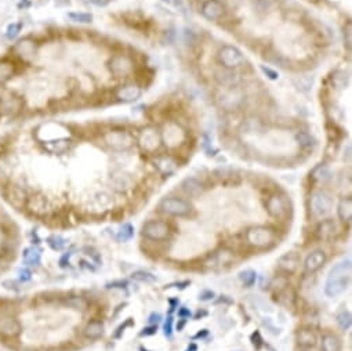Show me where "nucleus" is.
<instances>
[{"label": "nucleus", "mask_w": 352, "mask_h": 351, "mask_svg": "<svg viewBox=\"0 0 352 351\" xmlns=\"http://www.w3.org/2000/svg\"><path fill=\"white\" fill-rule=\"evenodd\" d=\"M14 50H16L17 54H18L21 58L28 60V58L33 57V54H35V45L32 43L31 40L25 39V40H21V42L17 43V46L14 47Z\"/></svg>", "instance_id": "nucleus-19"}, {"label": "nucleus", "mask_w": 352, "mask_h": 351, "mask_svg": "<svg viewBox=\"0 0 352 351\" xmlns=\"http://www.w3.org/2000/svg\"><path fill=\"white\" fill-rule=\"evenodd\" d=\"M341 344L338 337L331 333H326L322 336V350L323 351H340Z\"/></svg>", "instance_id": "nucleus-22"}, {"label": "nucleus", "mask_w": 352, "mask_h": 351, "mask_svg": "<svg viewBox=\"0 0 352 351\" xmlns=\"http://www.w3.org/2000/svg\"><path fill=\"white\" fill-rule=\"evenodd\" d=\"M300 266V257L297 253H286L278 261V268L284 274H293Z\"/></svg>", "instance_id": "nucleus-10"}, {"label": "nucleus", "mask_w": 352, "mask_h": 351, "mask_svg": "<svg viewBox=\"0 0 352 351\" xmlns=\"http://www.w3.org/2000/svg\"><path fill=\"white\" fill-rule=\"evenodd\" d=\"M48 245L53 248L54 251H61L62 248L65 246V241H64L61 237L54 235V237L48 238Z\"/></svg>", "instance_id": "nucleus-36"}, {"label": "nucleus", "mask_w": 352, "mask_h": 351, "mask_svg": "<svg viewBox=\"0 0 352 351\" xmlns=\"http://www.w3.org/2000/svg\"><path fill=\"white\" fill-rule=\"evenodd\" d=\"M338 217L343 222L348 223L352 219V199L345 198L338 203Z\"/></svg>", "instance_id": "nucleus-23"}, {"label": "nucleus", "mask_w": 352, "mask_h": 351, "mask_svg": "<svg viewBox=\"0 0 352 351\" xmlns=\"http://www.w3.org/2000/svg\"><path fill=\"white\" fill-rule=\"evenodd\" d=\"M351 260L341 261L330 270L325 286V292L329 298H336L347 289L351 279Z\"/></svg>", "instance_id": "nucleus-1"}, {"label": "nucleus", "mask_w": 352, "mask_h": 351, "mask_svg": "<svg viewBox=\"0 0 352 351\" xmlns=\"http://www.w3.org/2000/svg\"><path fill=\"white\" fill-rule=\"evenodd\" d=\"M325 261H326V253L323 251H315L311 254H308V257L305 259V270L309 273H314L325 264Z\"/></svg>", "instance_id": "nucleus-13"}, {"label": "nucleus", "mask_w": 352, "mask_h": 351, "mask_svg": "<svg viewBox=\"0 0 352 351\" xmlns=\"http://www.w3.org/2000/svg\"><path fill=\"white\" fill-rule=\"evenodd\" d=\"M161 209L164 213L171 216H185L191 212V206L188 202L178 198H166L162 201Z\"/></svg>", "instance_id": "nucleus-5"}, {"label": "nucleus", "mask_w": 352, "mask_h": 351, "mask_svg": "<svg viewBox=\"0 0 352 351\" xmlns=\"http://www.w3.org/2000/svg\"><path fill=\"white\" fill-rule=\"evenodd\" d=\"M141 96V90L138 89L137 86L130 84V86H126L119 90L117 93V97L122 100V101H134Z\"/></svg>", "instance_id": "nucleus-21"}, {"label": "nucleus", "mask_w": 352, "mask_h": 351, "mask_svg": "<svg viewBox=\"0 0 352 351\" xmlns=\"http://www.w3.org/2000/svg\"><path fill=\"white\" fill-rule=\"evenodd\" d=\"M297 342H299L301 346H304V347H312L316 344L318 342V336L315 333L312 329L309 328H304V329H300L299 332H297Z\"/></svg>", "instance_id": "nucleus-17"}, {"label": "nucleus", "mask_w": 352, "mask_h": 351, "mask_svg": "<svg viewBox=\"0 0 352 351\" xmlns=\"http://www.w3.org/2000/svg\"><path fill=\"white\" fill-rule=\"evenodd\" d=\"M271 286H272V289L281 292V290H283L284 288H287V279H286L284 276H275V278L272 279V282H271Z\"/></svg>", "instance_id": "nucleus-35"}, {"label": "nucleus", "mask_w": 352, "mask_h": 351, "mask_svg": "<svg viewBox=\"0 0 352 351\" xmlns=\"http://www.w3.org/2000/svg\"><path fill=\"white\" fill-rule=\"evenodd\" d=\"M299 351H309V350H305V349H304V350H299Z\"/></svg>", "instance_id": "nucleus-47"}, {"label": "nucleus", "mask_w": 352, "mask_h": 351, "mask_svg": "<svg viewBox=\"0 0 352 351\" xmlns=\"http://www.w3.org/2000/svg\"><path fill=\"white\" fill-rule=\"evenodd\" d=\"M246 238H247V242L252 245V246H256V248H265V246L272 244V241H274V232H272V229L267 228V227L258 226V227H252V228L247 229Z\"/></svg>", "instance_id": "nucleus-2"}, {"label": "nucleus", "mask_w": 352, "mask_h": 351, "mask_svg": "<svg viewBox=\"0 0 352 351\" xmlns=\"http://www.w3.org/2000/svg\"><path fill=\"white\" fill-rule=\"evenodd\" d=\"M312 177L318 183H328L330 178H331V170L329 166L326 165H319L318 168H315L312 172Z\"/></svg>", "instance_id": "nucleus-25"}, {"label": "nucleus", "mask_w": 352, "mask_h": 351, "mask_svg": "<svg viewBox=\"0 0 352 351\" xmlns=\"http://www.w3.org/2000/svg\"><path fill=\"white\" fill-rule=\"evenodd\" d=\"M68 18L72 20L73 23L89 24L93 21V16L89 13H69Z\"/></svg>", "instance_id": "nucleus-31"}, {"label": "nucleus", "mask_w": 352, "mask_h": 351, "mask_svg": "<svg viewBox=\"0 0 352 351\" xmlns=\"http://www.w3.org/2000/svg\"><path fill=\"white\" fill-rule=\"evenodd\" d=\"M344 35H345V45H347V47H348V50H351V43H352V24L351 23H348L347 24V26H345V32H344Z\"/></svg>", "instance_id": "nucleus-38"}, {"label": "nucleus", "mask_w": 352, "mask_h": 351, "mask_svg": "<svg viewBox=\"0 0 352 351\" xmlns=\"http://www.w3.org/2000/svg\"><path fill=\"white\" fill-rule=\"evenodd\" d=\"M294 298H296V295H294L293 289L291 288H284L283 290L279 292L278 300H279L281 304L286 305V307H291L293 303H294Z\"/></svg>", "instance_id": "nucleus-27"}, {"label": "nucleus", "mask_w": 352, "mask_h": 351, "mask_svg": "<svg viewBox=\"0 0 352 351\" xmlns=\"http://www.w3.org/2000/svg\"><path fill=\"white\" fill-rule=\"evenodd\" d=\"M23 257L25 264H28V266H38L39 263H40V252H39L38 249H35V248L26 249L23 252Z\"/></svg>", "instance_id": "nucleus-26"}, {"label": "nucleus", "mask_w": 352, "mask_h": 351, "mask_svg": "<svg viewBox=\"0 0 352 351\" xmlns=\"http://www.w3.org/2000/svg\"><path fill=\"white\" fill-rule=\"evenodd\" d=\"M213 296H214V293H213V292H210V290H207V292H205V293H202L200 299H202V300H209V299H211Z\"/></svg>", "instance_id": "nucleus-43"}, {"label": "nucleus", "mask_w": 352, "mask_h": 351, "mask_svg": "<svg viewBox=\"0 0 352 351\" xmlns=\"http://www.w3.org/2000/svg\"><path fill=\"white\" fill-rule=\"evenodd\" d=\"M14 74V67L8 61H0V83H4Z\"/></svg>", "instance_id": "nucleus-28"}, {"label": "nucleus", "mask_w": 352, "mask_h": 351, "mask_svg": "<svg viewBox=\"0 0 352 351\" xmlns=\"http://www.w3.org/2000/svg\"><path fill=\"white\" fill-rule=\"evenodd\" d=\"M180 315H189V311H188V310H181Z\"/></svg>", "instance_id": "nucleus-46"}, {"label": "nucleus", "mask_w": 352, "mask_h": 351, "mask_svg": "<svg viewBox=\"0 0 352 351\" xmlns=\"http://www.w3.org/2000/svg\"><path fill=\"white\" fill-rule=\"evenodd\" d=\"M133 235H134V229L131 227V224L126 223V224H123L122 227L119 228L117 234H116V238H117V241H120V242H126V241L131 239Z\"/></svg>", "instance_id": "nucleus-29"}, {"label": "nucleus", "mask_w": 352, "mask_h": 351, "mask_svg": "<svg viewBox=\"0 0 352 351\" xmlns=\"http://www.w3.org/2000/svg\"><path fill=\"white\" fill-rule=\"evenodd\" d=\"M232 259H234V254L230 251H227V249H222V251L217 252L209 259L206 266L210 268H218L221 267V266L228 264L230 261H232Z\"/></svg>", "instance_id": "nucleus-14"}, {"label": "nucleus", "mask_w": 352, "mask_h": 351, "mask_svg": "<svg viewBox=\"0 0 352 351\" xmlns=\"http://www.w3.org/2000/svg\"><path fill=\"white\" fill-rule=\"evenodd\" d=\"M297 140H299V143L301 145H304V147H308V145L312 144V137L308 134V133H299L297 134Z\"/></svg>", "instance_id": "nucleus-37"}, {"label": "nucleus", "mask_w": 352, "mask_h": 351, "mask_svg": "<svg viewBox=\"0 0 352 351\" xmlns=\"http://www.w3.org/2000/svg\"><path fill=\"white\" fill-rule=\"evenodd\" d=\"M267 209L271 216L274 217H282L286 213V206H284L283 199L279 195H272L267 202Z\"/></svg>", "instance_id": "nucleus-16"}, {"label": "nucleus", "mask_w": 352, "mask_h": 351, "mask_svg": "<svg viewBox=\"0 0 352 351\" xmlns=\"http://www.w3.org/2000/svg\"><path fill=\"white\" fill-rule=\"evenodd\" d=\"M94 4H97V6H105L109 3V0H92Z\"/></svg>", "instance_id": "nucleus-44"}, {"label": "nucleus", "mask_w": 352, "mask_h": 351, "mask_svg": "<svg viewBox=\"0 0 352 351\" xmlns=\"http://www.w3.org/2000/svg\"><path fill=\"white\" fill-rule=\"evenodd\" d=\"M218 58L221 64L228 69L239 68L240 65L245 64V57L242 51L234 46H224L218 53Z\"/></svg>", "instance_id": "nucleus-3"}, {"label": "nucleus", "mask_w": 352, "mask_h": 351, "mask_svg": "<svg viewBox=\"0 0 352 351\" xmlns=\"http://www.w3.org/2000/svg\"><path fill=\"white\" fill-rule=\"evenodd\" d=\"M155 326H152V328H148V329H144V332H141V336H144V335H152L153 332H155Z\"/></svg>", "instance_id": "nucleus-45"}, {"label": "nucleus", "mask_w": 352, "mask_h": 351, "mask_svg": "<svg viewBox=\"0 0 352 351\" xmlns=\"http://www.w3.org/2000/svg\"><path fill=\"white\" fill-rule=\"evenodd\" d=\"M336 223L333 220H323V222L318 226L316 228V234L318 238L322 241H329L331 238L336 235Z\"/></svg>", "instance_id": "nucleus-15"}, {"label": "nucleus", "mask_w": 352, "mask_h": 351, "mask_svg": "<svg viewBox=\"0 0 352 351\" xmlns=\"http://www.w3.org/2000/svg\"><path fill=\"white\" fill-rule=\"evenodd\" d=\"M171 325H173V320L168 318L166 325H164V335L166 336H171Z\"/></svg>", "instance_id": "nucleus-41"}, {"label": "nucleus", "mask_w": 352, "mask_h": 351, "mask_svg": "<svg viewBox=\"0 0 352 351\" xmlns=\"http://www.w3.org/2000/svg\"><path fill=\"white\" fill-rule=\"evenodd\" d=\"M142 234H144L146 238L153 239V241H162V239L167 238L168 227L167 224H164L163 222L152 220V222H148L146 224H144Z\"/></svg>", "instance_id": "nucleus-6"}, {"label": "nucleus", "mask_w": 352, "mask_h": 351, "mask_svg": "<svg viewBox=\"0 0 352 351\" xmlns=\"http://www.w3.org/2000/svg\"><path fill=\"white\" fill-rule=\"evenodd\" d=\"M21 333V324L14 317H4L0 320V335L16 337Z\"/></svg>", "instance_id": "nucleus-8"}, {"label": "nucleus", "mask_w": 352, "mask_h": 351, "mask_svg": "<svg viewBox=\"0 0 352 351\" xmlns=\"http://www.w3.org/2000/svg\"><path fill=\"white\" fill-rule=\"evenodd\" d=\"M133 279L136 281H140V282H155L156 281V276L149 273H145V271H138V273H134L131 275Z\"/></svg>", "instance_id": "nucleus-33"}, {"label": "nucleus", "mask_w": 352, "mask_h": 351, "mask_svg": "<svg viewBox=\"0 0 352 351\" xmlns=\"http://www.w3.org/2000/svg\"><path fill=\"white\" fill-rule=\"evenodd\" d=\"M133 68V64L131 61L124 57V55H119V57H115L112 61H111V71L117 75V76H123V75H127L129 72Z\"/></svg>", "instance_id": "nucleus-12"}, {"label": "nucleus", "mask_w": 352, "mask_h": 351, "mask_svg": "<svg viewBox=\"0 0 352 351\" xmlns=\"http://www.w3.org/2000/svg\"><path fill=\"white\" fill-rule=\"evenodd\" d=\"M26 206L36 216H45L48 212V201L43 195H35L28 199Z\"/></svg>", "instance_id": "nucleus-11"}, {"label": "nucleus", "mask_w": 352, "mask_h": 351, "mask_svg": "<svg viewBox=\"0 0 352 351\" xmlns=\"http://www.w3.org/2000/svg\"><path fill=\"white\" fill-rule=\"evenodd\" d=\"M21 28H23V24H11V25H8L7 31H6V38L10 39V40H13V39H16L18 36V33L21 32Z\"/></svg>", "instance_id": "nucleus-34"}, {"label": "nucleus", "mask_w": 352, "mask_h": 351, "mask_svg": "<svg viewBox=\"0 0 352 351\" xmlns=\"http://www.w3.org/2000/svg\"><path fill=\"white\" fill-rule=\"evenodd\" d=\"M107 143L109 147L115 148V150H126L129 148L133 143V138L130 137V134L127 133H123V131H114V133H109L107 137Z\"/></svg>", "instance_id": "nucleus-7"}, {"label": "nucleus", "mask_w": 352, "mask_h": 351, "mask_svg": "<svg viewBox=\"0 0 352 351\" xmlns=\"http://www.w3.org/2000/svg\"><path fill=\"white\" fill-rule=\"evenodd\" d=\"M333 207V201L330 198L328 192L319 191L315 192L311 198V210L316 217H323L326 214L330 213Z\"/></svg>", "instance_id": "nucleus-4"}, {"label": "nucleus", "mask_w": 352, "mask_h": 351, "mask_svg": "<svg viewBox=\"0 0 352 351\" xmlns=\"http://www.w3.org/2000/svg\"><path fill=\"white\" fill-rule=\"evenodd\" d=\"M83 333L87 339H92V340L100 339L101 336L104 335V324L101 321H90L84 326Z\"/></svg>", "instance_id": "nucleus-18"}, {"label": "nucleus", "mask_w": 352, "mask_h": 351, "mask_svg": "<svg viewBox=\"0 0 352 351\" xmlns=\"http://www.w3.org/2000/svg\"><path fill=\"white\" fill-rule=\"evenodd\" d=\"M239 278H240V281L243 282V285H245V286H252L253 283L256 282V278H257V275H256V273H254V271H252V270H247V271L240 273Z\"/></svg>", "instance_id": "nucleus-32"}, {"label": "nucleus", "mask_w": 352, "mask_h": 351, "mask_svg": "<svg viewBox=\"0 0 352 351\" xmlns=\"http://www.w3.org/2000/svg\"><path fill=\"white\" fill-rule=\"evenodd\" d=\"M337 324H338V326L343 329V330H348V329L351 328L352 324L351 314L348 313V311H343V313L338 314V315H337Z\"/></svg>", "instance_id": "nucleus-30"}, {"label": "nucleus", "mask_w": 352, "mask_h": 351, "mask_svg": "<svg viewBox=\"0 0 352 351\" xmlns=\"http://www.w3.org/2000/svg\"><path fill=\"white\" fill-rule=\"evenodd\" d=\"M161 321V314H152L151 317H149V324H158Z\"/></svg>", "instance_id": "nucleus-42"}, {"label": "nucleus", "mask_w": 352, "mask_h": 351, "mask_svg": "<svg viewBox=\"0 0 352 351\" xmlns=\"http://www.w3.org/2000/svg\"><path fill=\"white\" fill-rule=\"evenodd\" d=\"M183 188L184 191L191 195V197H198L200 192L203 191V187L202 184L196 180V178H187L184 183H183Z\"/></svg>", "instance_id": "nucleus-24"}, {"label": "nucleus", "mask_w": 352, "mask_h": 351, "mask_svg": "<svg viewBox=\"0 0 352 351\" xmlns=\"http://www.w3.org/2000/svg\"><path fill=\"white\" fill-rule=\"evenodd\" d=\"M224 13H225V8L218 0H209L202 6V14L210 21L220 20L224 16Z\"/></svg>", "instance_id": "nucleus-9"}, {"label": "nucleus", "mask_w": 352, "mask_h": 351, "mask_svg": "<svg viewBox=\"0 0 352 351\" xmlns=\"http://www.w3.org/2000/svg\"><path fill=\"white\" fill-rule=\"evenodd\" d=\"M261 71H262V72H264V74H265V75H267V76H268L271 80H275V79H278V74H276L275 71H272L271 68H267V67H264V65H262V67H261Z\"/></svg>", "instance_id": "nucleus-39"}, {"label": "nucleus", "mask_w": 352, "mask_h": 351, "mask_svg": "<svg viewBox=\"0 0 352 351\" xmlns=\"http://www.w3.org/2000/svg\"><path fill=\"white\" fill-rule=\"evenodd\" d=\"M7 198L11 205H14V206L17 207L23 206V202H25V191H23L18 185H13V187L8 190Z\"/></svg>", "instance_id": "nucleus-20"}, {"label": "nucleus", "mask_w": 352, "mask_h": 351, "mask_svg": "<svg viewBox=\"0 0 352 351\" xmlns=\"http://www.w3.org/2000/svg\"><path fill=\"white\" fill-rule=\"evenodd\" d=\"M20 278H21V281H29L32 278V274H31V271L29 270H26V268H23V270H21L20 271Z\"/></svg>", "instance_id": "nucleus-40"}]
</instances>
